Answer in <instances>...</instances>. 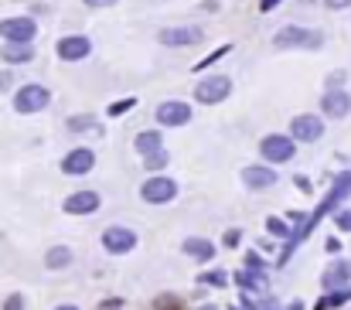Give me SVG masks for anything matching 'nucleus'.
Instances as JSON below:
<instances>
[{
	"label": "nucleus",
	"instance_id": "nucleus-22",
	"mask_svg": "<svg viewBox=\"0 0 351 310\" xmlns=\"http://www.w3.org/2000/svg\"><path fill=\"white\" fill-rule=\"evenodd\" d=\"M239 283H242V287H252V290H266V276H263V273H242Z\"/></svg>",
	"mask_w": 351,
	"mask_h": 310
},
{
	"label": "nucleus",
	"instance_id": "nucleus-3",
	"mask_svg": "<svg viewBox=\"0 0 351 310\" xmlns=\"http://www.w3.org/2000/svg\"><path fill=\"white\" fill-rule=\"evenodd\" d=\"M229 93H232V79H229V75H208V79H202V82L195 86V99L202 106L222 103Z\"/></svg>",
	"mask_w": 351,
	"mask_h": 310
},
{
	"label": "nucleus",
	"instance_id": "nucleus-8",
	"mask_svg": "<svg viewBox=\"0 0 351 310\" xmlns=\"http://www.w3.org/2000/svg\"><path fill=\"white\" fill-rule=\"evenodd\" d=\"M96 167V154L89 150V147H75L72 154H65V160H62V171L69 174V178H79V174H89Z\"/></svg>",
	"mask_w": 351,
	"mask_h": 310
},
{
	"label": "nucleus",
	"instance_id": "nucleus-2",
	"mask_svg": "<svg viewBox=\"0 0 351 310\" xmlns=\"http://www.w3.org/2000/svg\"><path fill=\"white\" fill-rule=\"evenodd\" d=\"M259 154H263L269 164H287V160L297 154V140H293V136H283V133H269V136H263Z\"/></svg>",
	"mask_w": 351,
	"mask_h": 310
},
{
	"label": "nucleus",
	"instance_id": "nucleus-26",
	"mask_svg": "<svg viewBox=\"0 0 351 310\" xmlns=\"http://www.w3.org/2000/svg\"><path fill=\"white\" fill-rule=\"evenodd\" d=\"M266 228H269L273 235H290V228H287L280 218H269V222H266Z\"/></svg>",
	"mask_w": 351,
	"mask_h": 310
},
{
	"label": "nucleus",
	"instance_id": "nucleus-28",
	"mask_svg": "<svg viewBox=\"0 0 351 310\" xmlns=\"http://www.w3.org/2000/svg\"><path fill=\"white\" fill-rule=\"evenodd\" d=\"M3 310H24V297H21V294H10V297L3 300Z\"/></svg>",
	"mask_w": 351,
	"mask_h": 310
},
{
	"label": "nucleus",
	"instance_id": "nucleus-16",
	"mask_svg": "<svg viewBox=\"0 0 351 310\" xmlns=\"http://www.w3.org/2000/svg\"><path fill=\"white\" fill-rule=\"evenodd\" d=\"M133 147H136V154H143V157H154V154H160V150H164V143H160V133H154V130H147V133H136Z\"/></svg>",
	"mask_w": 351,
	"mask_h": 310
},
{
	"label": "nucleus",
	"instance_id": "nucleus-33",
	"mask_svg": "<svg viewBox=\"0 0 351 310\" xmlns=\"http://www.w3.org/2000/svg\"><path fill=\"white\" fill-rule=\"evenodd\" d=\"M324 246H328V252H341V242H338V239H328Z\"/></svg>",
	"mask_w": 351,
	"mask_h": 310
},
{
	"label": "nucleus",
	"instance_id": "nucleus-20",
	"mask_svg": "<svg viewBox=\"0 0 351 310\" xmlns=\"http://www.w3.org/2000/svg\"><path fill=\"white\" fill-rule=\"evenodd\" d=\"M72 263V249L69 246H55V249H48V256H45V266L48 270H65Z\"/></svg>",
	"mask_w": 351,
	"mask_h": 310
},
{
	"label": "nucleus",
	"instance_id": "nucleus-11",
	"mask_svg": "<svg viewBox=\"0 0 351 310\" xmlns=\"http://www.w3.org/2000/svg\"><path fill=\"white\" fill-rule=\"evenodd\" d=\"M103 246H106V252L123 256V252H130V249L136 246V235H133L130 228H119V225H113V228H106V232H103Z\"/></svg>",
	"mask_w": 351,
	"mask_h": 310
},
{
	"label": "nucleus",
	"instance_id": "nucleus-9",
	"mask_svg": "<svg viewBox=\"0 0 351 310\" xmlns=\"http://www.w3.org/2000/svg\"><path fill=\"white\" fill-rule=\"evenodd\" d=\"M157 123H164V126H184L188 119H191V106L188 103H178V99H167V103L157 106Z\"/></svg>",
	"mask_w": 351,
	"mask_h": 310
},
{
	"label": "nucleus",
	"instance_id": "nucleus-12",
	"mask_svg": "<svg viewBox=\"0 0 351 310\" xmlns=\"http://www.w3.org/2000/svg\"><path fill=\"white\" fill-rule=\"evenodd\" d=\"M157 41L167 45V48H184V45H198L202 41V31L198 27H164L157 34Z\"/></svg>",
	"mask_w": 351,
	"mask_h": 310
},
{
	"label": "nucleus",
	"instance_id": "nucleus-18",
	"mask_svg": "<svg viewBox=\"0 0 351 310\" xmlns=\"http://www.w3.org/2000/svg\"><path fill=\"white\" fill-rule=\"evenodd\" d=\"M351 280V263H335L328 273H324V287L335 290V287H345Z\"/></svg>",
	"mask_w": 351,
	"mask_h": 310
},
{
	"label": "nucleus",
	"instance_id": "nucleus-14",
	"mask_svg": "<svg viewBox=\"0 0 351 310\" xmlns=\"http://www.w3.org/2000/svg\"><path fill=\"white\" fill-rule=\"evenodd\" d=\"M242 181H245V188L263 191V188L276 184V171H273V167H263V164H249V167L242 171Z\"/></svg>",
	"mask_w": 351,
	"mask_h": 310
},
{
	"label": "nucleus",
	"instance_id": "nucleus-34",
	"mask_svg": "<svg viewBox=\"0 0 351 310\" xmlns=\"http://www.w3.org/2000/svg\"><path fill=\"white\" fill-rule=\"evenodd\" d=\"M273 7H280V0H263V3H259V10H263V14H266V10H273Z\"/></svg>",
	"mask_w": 351,
	"mask_h": 310
},
{
	"label": "nucleus",
	"instance_id": "nucleus-30",
	"mask_svg": "<svg viewBox=\"0 0 351 310\" xmlns=\"http://www.w3.org/2000/svg\"><path fill=\"white\" fill-rule=\"evenodd\" d=\"M130 106H133V99H119V103L110 106V116H123V112H126Z\"/></svg>",
	"mask_w": 351,
	"mask_h": 310
},
{
	"label": "nucleus",
	"instance_id": "nucleus-4",
	"mask_svg": "<svg viewBox=\"0 0 351 310\" xmlns=\"http://www.w3.org/2000/svg\"><path fill=\"white\" fill-rule=\"evenodd\" d=\"M34 34H38V24L31 17H7V21H0V38L7 45H31Z\"/></svg>",
	"mask_w": 351,
	"mask_h": 310
},
{
	"label": "nucleus",
	"instance_id": "nucleus-17",
	"mask_svg": "<svg viewBox=\"0 0 351 310\" xmlns=\"http://www.w3.org/2000/svg\"><path fill=\"white\" fill-rule=\"evenodd\" d=\"M184 252L195 256V259H202V263H208V259L215 256V246H212L208 239H195V235H191V239H184Z\"/></svg>",
	"mask_w": 351,
	"mask_h": 310
},
{
	"label": "nucleus",
	"instance_id": "nucleus-24",
	"mask_svg": "<svg viewBox=\"0 0 351 310\" xmlns=\"http://www.w3.org/2000/svg\"><path fill=\"white\" fill-rule=\"evenodd\" d=\"M69 126L72 130H96V119L93 116H75V119H69Z\"/></svg>",
	"mask_w": 351,
	"mask_h": 310
},
{
	"label": "nucleus",
	"instance_id": "nucleus-36",
	"mask_svg": "<svg viewBox=\"0 0 351 310\" xmlns=\"http://www.w3.org/2000/svg\"><path fill=\"white\" fill-rule=\"evenodd\" d=\"M7 86H10V72H0V93H3Z\"/></svg>",
	"mask_w": 351,
	"mask_h": 310
},
{
	"label": "nucleus",
	"instance_id": "nucleus-32",
	"mask_svg": "<svg viewBox=\"0 0 351 310\" xmlns=\"http://www.w3.org/2000/svg\"><path fill=\"white\" fill-rule=\"evenodd\" d=\"M331 10H345V7H351V0H324Z\"/></svg>",
	"mask_w": 351,
	"mask_h": 310
},
{
	"label": "nucleus",
	"instance_id": "nucleus-27",
	"mask_svg": "<svg viewBox=\"0 0 351 310\" xmlns=\"http://www.w3.org/2000/svg\"><path fill=\"white\" fill-rule=\"evenodd\" d=\"M335 225H338L341 232H351V211H338V215H335Z\"/></svg>",
	"mask_w": 351,
	"mask_h": 310
},
{
	"label": "nucleus",
	"instance_id": "nucleus-31",
	"mask_svg": "<svg viewBox=\"0 0 351 310\" xmlns=\"http://www.w3.org/2000/svg\"><path fill=\"white\" fill-rule=\"evenodd\" d=\"M341 82H345V72H335V75L328 79V93H335V89H341Z\"/></svg>",
	"mask_w": 351,
	"mask_h": 310
},
{
	"label": "nucleus",
	"instance_id": "nucleus-1",
	"mask_svg": "<svg viewBox=\"0 0 351 310\" xmlns=\"http://www.w3.org/2000/svg\"><path fill=\"white\" fill-rule=\"evenodd\" d=\"M273 45H276V48H321V45H324V34H321V31H311V27L290 24V27L276 31Z\"/></svg>",
	"mask_w": 351,
	"mask_h": 310
},
{
	"label": "nucleus",
	"instance_id": "nucleus-25",
	"mask_svg": "<svg viewBox=\"0 0 351 310\" xmlns=\"http://www.w3.org/2000/svg\"><path fill=\"white\" fill-rule=\"evenodd\" d=\"M167 164V154L160 150V154H154V157H147V171H160Z\"/></svg>",
	"mask_w": 351,
	"mask_h": 310
},
{
	"label": "nucleus",
	"instance_id": "nucleus-7",
	"mask_svg": "<svg viewBox=\"0 0 351 310\" xmlns=\"http://www.w3.org/2000/svg\"><path fill=\"white\" fill-rule=\"evenodd\" d=\"M89 51H93V41L86 34H69L55 45V55L62 62H82V58H89Z\"/></svg>",
	"mask_w": 351,
	"mask_h": 310
},
{
	"label": "nucleus",
	"instance_id": "nucleus-37",
	"mask_svg": "<svg viewBox=\"0 0 351 310\" xmlns=\"http://www.w3.org/2000/svg\"><path fill=\"white\" fill-rule=\"evenodd\" d=\"M55 310H79V307H72V304H65V307H55Z\"/></svg>",
	"mask_w": 351,
	"mask_h": 310
},
{
	"label": "nucleus",
	"instance_id": "nucleus-15",
	"mask_svg": "<svg viewBox=\"0 0 351 310\" xmlns=\"http://www.w3.org/2000/svg\"><path fill=\"white\" fill-rule=\"evenodd\" d=\"M99 208V191H75L65 198V211L69 215H93Z\"/></svg>",
	"mask_w": 351,
	"mask_h": 310
},
{
	"label": "nucleus",
	"instance_id": "nucleus-13",
	"mask_svg": "<svg viewBox=\"0 0 351 310\" xmlns=\"http://www.w3.org/2000/svg\"><path fill=\"white\" fill-rule=\"evenodd\" d=\"M321 112H328L331 119H345L351 112V96L345 89H335V93H324L321 99Z\"/></svg>",
	"mask_w": 351,
	"mask_h": 310
},
{
	"label": "nucleus",
	"instance_id": "nucleus-6",
	"mask_svg": "<svg viewBox=\"0 0 351 310\" xmlns=\"http://www.w3.org/2000/svg\"><path fill=\"white\" fill-rule=\"evenodd\" d=\"M140 198H143L147 205H167V202L178 198V184H174L171 178H150V181L140 188Z\"/></svg>",
	"mask_w": 351,
	"mask_h": 310
},
{
	"label": "nucleus",
	"instance_id": "nucleus-23",
	"mask_svg": "<svg viewBox=\"0 0 351 310\" xmlns=\"http://www.w3.org/2000/svg\"><path fill=\"white\" fill-rule=\"evenodd\" d=\"M222 55H229V45H222V48H219V51H212V55H208V58H202V62H198V65H195V69H198V72H202V69H208V65H215V62H219V58H222Z\"/></svg>",
	"mask_w": 351,
	"mask_h": 310
},
{
	"label": "nucleus",
	"instance_id": "nucleus-29",
	"mask_svg": "<svg viewBox=\"0 0 351 310\" xmlns=\"http://www.w3.org/2000/svg\"><path fill=\"white\" fill-rule=\"evenodd\" d=\"M202 283H212V287H226V273H205Z\"/></svg>",
	"mask_w": 351,
	"mask_h": 310
},
{
	"label": "nucleus",
	"instance_id": "nucleus-5",
	"mask_svg": "<svg viewBox=\"0 0 351 310\" xmlns=\"http://www.w3.org/2000/svg\"><path fill=\"white\" fill-rule=\"evenodd\" d=\"M48 89L45 86H38V82H27L17 96H14V109L21 112V116H31V112H41L45 106H48Z\"/></svg>",
	"mask_w": 351,
	"mask_h": 310
},
{
	"label": "nucleus",
	"instance_id": "nucleus-35",
	"mask_svg": "<svg viewBox=\"0 0 351 310\" xmlns=\"http://www.w3.org/2000/svg\"><path fill=\"white\" fill-rule=\"evenodd\" d=\"M86 3H89V7H113L117 0H86Z\"/></svg>",
	"mask_w": 351,
	"mask_h": 310
},
{
	"label": "nucleus",
	"instance_id": "nucleus-21",
	"mask_svg": "<svg viewBox=\"0 0 351 310\" xmlns=\"http://www.w3.org/2000/svg\"><path fill=\"white\" fill-rule=\"evenodd\" d=\"M345 300H351V290H338V294H331V297H324V300L317 304V310H331V307H341Z\"/></svg>",
	"mask_w": 351,
	"mask_h": 310
},
{
	"label": "nucleus",
	"instance_id": "nucleus-19",
	"mask_svg": "<svg viewBox=\"0 0 351 310\" xmlns=\"http://www.w3.org/2000/svg\"><path fill=\"white\" fill-rule=\"evenodd\" d=\"M31 58H34V45H7L3 48V62H10V65H24Z\"/></svg>",
	"mask_w": 351,
	"mask_h": 310
},
{
	"label": "nucleus",
	"instance_id": "nucleus-10",
	"mask_svg": "<svg viewBox=\"0 0 351 310\" xmlns=\"http://www.w3.org/2000/svg\"><path fill=\"white\" fill-rule=\"evenodd\" d=\"M290 133H293V140H304V143H314V140H321V133H324V123H321L317 116H311V112H304V116H297V119L290 123Z\"/></svg>",
	"mask_w": 351,
	"mask_h": 310
}]
</instances>
